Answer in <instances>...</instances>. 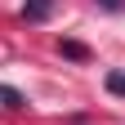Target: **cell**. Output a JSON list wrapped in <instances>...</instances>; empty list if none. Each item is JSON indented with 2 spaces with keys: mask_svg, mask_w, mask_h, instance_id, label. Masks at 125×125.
Masks as SVG:
<instances>
[{
  "mask_svg": "<svg viewBox=\"0 0 125 125\" xmlns=\"http://www.w3.org/2000/svg\"><path fill=\"white\" fill-rule=\"evenodd\" d=\"M107 89H112V94H121V98H125V72H107Z\"/></svg>",
  "mask_w": 125,
  "mask_h": 125,
  "instance_id": "4",
  "label": "cell"
},
{
  "mask_svg": "<svg viewBox=\"0 0 125 125\" xmlns=\"http://www.w3.org/2000/svg\"><path fill=\"white\" fill-rule=\"evenodd\" d=\"M54 5H58V0H22V18L27 22H45L54 13Z\"/></svg>",
  "mask_w": 125,
  "mask_h": 125,
  "instance_id": "1",
  "label": "cell"
},
{
  "mask_svg": "<svg viewBox=\"0 0 125 125\" xmlns=\"http://www.w3.org/2000/svg\"><path fill=\"white\" fill-rule=\"evenodd\" d=\"M0 103H5V107H22V94L13 85H0Z\"/></svg>",
  "mask_w": 125,
  "mask_h": 125,
  "instance_id": "3",
  "label": "cell"
},
{
  "mask_svg": "<svg viewBox=\"0 0 125 125\" xmlns=\"http://www.w3.org/2000/svg\"><path fill=\"white\" fill-rule=\"evenodd\" d=\"M98 9H107V13H116V9H125V0H98Z\"/></svg>",
  "mask_w": 125,
  "mask_h": 125,
  "instance_id": "5",
  "label": "cell"
},
{
  "mask_svg": "<svg viewBox=\"0 0 125 125\" xmlns=\"http://www.w3.org/2000/svg\"><path fill=\"white\" fill-rule=\"evenodd\" d=\"M58 54L72 58V62H85V58H89V49H85L81 40H58Z\"/></svg>",
  "mask_w": 125,
  "mask_h": 125,
  "instance_id": "2",
  "label": "cell"
}]
</instances>
